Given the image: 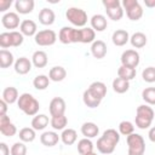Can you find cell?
<instances>
[{"label": "cell", "mask_w": 155, "mask_h": 155, "mask_svg": "<svg viewBox=\"0 0 155 155\" xmlns=\"http://www.w3.org/2000/svg\"><path fill=\"white\" fill-rule=\"evenodd\" d=\"M10 35H11V44L13 47H18L23 44V40H24V35L21 33V31H17V30H11L10 31Z\"/></svg>", "instance_id": "cell-41"}, {"label": "cell", "mask_w": 155, "mask_h": 155, "mask_svg": "<svg viewBox=\"0 0 155 155\" xmlns=\"http://www.w3.org/2000/svg\"><path fill=\"white\" fill-rule=\"evenodd\" d=\"M82 101H84V104L86 107H88V108H97V107H99V104L102 102L101 99H98L93 94H91L87 90L82 94Z\"/></svg>", "instance_id": "cell-36"}, {"label": "cell", "mask_w": 155, "mask_h": 155, "mask_svg": "<svg viewBox=\"0 0 155 155\" xmlns=\"http://www.w3.org/2000/svg\"><path fill=\"white\" fill-rule=\"evenodd\" d=\"M119 133L122 136H130L134 133V126L131 121H121L119 124Z\"/></svg>", "instance_id": "cell-39"}, {"label": "cell", "mask_w": 155, "mask_h": 155, "mask_svg": "<svg viewBox=\"0 0 155 155\" xmlns=\"http://www.w3.org/2000/svg\"><path fill=\"white\" fill-rule=\"evenodd\" d=\"M142 78L145 82H155V67H148L142 71Z\"/></svg>", "instance_id": "cell-42"}, {"label": "cell", "mask_w": 155, "mask_h": 155, "mask_svg": "<svg viewBox=\"0 0 155 155\" xmlns=\"http://www.w3.org/2000/svg\"><path fill=\"white\" fill-rule=\"evenodd\" d=\"M139 53L136 50H126L121 54V65L130 67V68H137L139 64Z\"/></svg>", "instance_id": "cell-9"}, {"label": "cell", "mask_w": 155, "mask_h": 155, "mask_svg": "<svg viewBox=\"0 0 155 155\" xmlns=\"http://www.w3.org/2000/svg\"><path fill=\"white\" fill-rule=\"evenodd\" d=\"M86 155H97L96 153H90V154H86Z\"/></svg>", "instance_id": "cell-52"}, {"label": "cell", "mask_w": 155, "mask_h": 155, "mask_svg": "<svg viewBox=\"0 0 155 155\" xmlns=\"http://www.w3.org/2000/svg\"><path fill=\"white\" fill-rule=\"evenodd\" d=\"M7 105H8V104H7L4 99H1V101H0V115H6Z\"/></svg>", "instance_id": "cell-48"}, {"label": "cell", "mask_w": 155, "mask_h": 155, "mask_svg": "<svg viewBox=\"0 0 155 155\" xmlns=\"http://www.w3.org/2000/svg\"><path fill=\"white\" fill-rule=\"evenodd\" d=\"M78 151L80 155H86L90 153H93V143L90 138H82L78 142Z\"/></svg>", "instance_id": "cell-30"}, {"label": "cell", "mask_w": 155, "mask_h": 155, "mask_svg": "<svg viewBox=\"0 0 155 155\" xmlns=\"http://www.w3.org/2000/svg\"><path fill=\"white\" fill-rule=\"evenodd\" d=\"M81 133L85 138H94L98 136L99 133V127L94 124V122H84L82 126H81Z\"/></svg>", "instance_id": "cell-18"}, {"label": "cell", "mask_w": 155, "mask_h": 155, "mask_svg": "<svg viewBox=\"0 0 155 155\" xmlns=\"http://www.w3.org/2000/svg\"><path fill=\"white\" fill-rule=\"evenodd\" d=\"M11 155H27V145L23 142H16L11 147Z\"/></svg>", "instance_id": "cell-43"}, {"label": "cell", "mask_w": 155, "mask_h": 155, "mask_svg": "<svg viewBox=\"0 0 155 155\" xmlns=\"http://www.w3.org/2000/svg\"><path fill=\"white\" fill-rule=\"evenodd\" d=\"M31 61H29V58L27 57H19L17 58V61L15 62L13 67H15V71L19 75H25L31 70Z\"/></svg>", "instance_id": "cell-12"}, {"label": "cell", "mask_w": 155, "mask_h": 155, "mask_svg": "<svg viewBox=\"0 0 155 155\" xmlns=\"http://www.w3.org/2000/svg\"><path fill=\"white\" fill-rule=\"evenodd\" d=\"M130 88V81L127 80H124L121 78H115L113 80V90L116 92V93H125L127 92Z\"/></svg>", "instance_id": "cell-32"}, {"label": "cell", "mask_w": 155, "mask_h": 155, "mask_svg": "<svg viewBox=\"0 0 155 155\" xmlns=\"http://www.w3.org/2000/svg\"><path fill=\"white\" fill-rule=\"evenodd\" d=\"M111 41L115 46H125L130 41V34L125 29H117L113 33Z\"/></svg>", "instance_id": "cell-16"}, {"label": "cell", "mask_w": 155, "mask_h": 155, "mask_svg": "<svg viewBox=\"0 0 155 155\" xmlns=\"http://www.w3.org/2000/svg\"><path fill=\"white\" fill-rule=\"evenodd\" d=\"M107 27H108V22H107L105 16L99 15V13L92 16V18H91V28L94 31H103L104 29H107Z\"/></svg>", "instance_id": "cell-20"}, {"label": "cell", "mask_w": 155, "mask_h": 155, "mask_svg": "<svg viewBox=\"0 0 155 155\" xmlns=\"http://www.w3.org/2000/svg\"><path fill=\"white\" fill-rule=\"evenodd\" d=\"M148 137H149V139H150L153 143H155V126H154V127H151V128L149 130Z\"/></svg>", "instance_id": "cell-50"}, {"label": "cell", "mask_w": 155, "mask_h": 155, "mask_svg": "<svg viewBox=\"0 0 155 155\" xmlns=\"http://www.w3.org/2000/svg\"><path fill=\"white\" fill-rule=\"evenodd\" d=\"M61 139V136H58V133L53 132V131H46L40 136V142L42 145L45 147H54Z\"/></svg>", "instance_id": "cell-15"}, {"label": "cell", "mask_w": 155, "mask_h": 155, "mask_svg": "<svg viewBox=\"0 0 155 155\" xmlns=\"http://www.w3.org/2000/svg\"><path fill=\"white\" fill-rule=\"evenodd\" d=\"M78 139V133L73 128H65L63 130L62 134H61V140L65 144V145H71L76 142Z\"/></svg>", "instance_id": "cell-29"}, {"label": "cell", "mask_w": 155, "mask_h": 155, "mask_svg": "<svg viewBox=\"0 0 155 155\" xmlns=\"http://www.w3.org/2000/svg\"><path fill=\"white\" fill-rule=\"evenodd\" d=\"M56 19V15L54 12L48 8V7H44L42 10H40L39 12V22L44 25H51L54 23Z\"/></svg>", "instance_id": "cell-19"}, {"label": "cell", "mask_w": 155, "mask_h": 155, "mask_svg": "<svg viewBox=\"0 0 155 155\" xmlns=\"http://www.w3.org/2000/svg\"><path fill=\"white\" fill-rule=\"evenodd\" d=\"M136 69L134 68H130V67H125V65H121L119 69H117V78H121L124 80H127V81H131L136 78Z\"/></svg>", "instance_id": "cell-31"}, {"label": "cell", "mask_w": 155, "mask_h": 155, "mask_svg": "<svg viewBox=\"0 0 155 155\" xmlns=\"http://www.w3.org/2000/svg\"><path fill=\"white\" fill-rule=\"evenodd\" d=\"M1 23L6 29H16L21 25L19 16L16 12H6L1 17Z\"/></svg>", "instance_id": "cell-11"}, {"label": "cell", "mask_w": 155, "mask_h": 155, "mask_svg": "<svg viewBox=\"0 0 155 155\" xmlns=\"http://www.w3.org/2000/svg\"><path fill=\"white\" fill-rule=\"evenodd\" d=\"M34 40L39 46H52L57 40V34L52 29L39 30L34 36Z\"/></svg>", "instance_id": "cell-7"}, {"label": "cell", "mask_w": 155, "mask_h": 155, "mask_svg": "<svg viewBox=\"0 0 155 155\" xmlns=\"http://www.w3.org/2000/svg\"><path fill=\"white\" fill-rule=\"evenodd\" d=\"M122 8L126 10V15L131 21H139L143 17V7L138 2V0H124Z\"/></svg>", "instance_id": "cell-6"}, {"label": "cell", "mask_w": 155, "mask_h": 155, "mask_svg": "<svg viewBox=\"0 0 155 155\" xmlns=\"http://www.w3.org/2000/svg\"><path fill=\"white\" fill-rule=\"evenodd\" d=\"M144 4H145V6L149 7V8L155 7V0H144Z\"/></svg>", "instance_id": "cell-51"}, {"label": "cell", "mask_w": 155, "mask_h": 155, "mask_svg": "<svg viewBox=\"0 0 155 155\" xmlns=\"http://www.w3.org/2000/svg\"><path fill=\"white\" fill-rule=\"evenodd\" d=\"M34 6H35V2L34 0H17L15 2V7H16V11L21 15H27V13H30L33 10H34Z\"/></svg>", "instance_id": "cell-21"}, {"label": "cell", "mask_w": 155, "mask_h": 155, "mask_svg": "<svg viewBox=\"0 0 155 155\" xmlns=\"http://www.w3.org/2000/svg\"><path fill=\"white\" fill-rule=\"evenodd\" d=\"M47 53L45 51H41V50H38L33 53L31 56V63L35 68H45L47 65Z\"/></svg>", "instance_id": "cell-23"}, {"label": "cell", "mask_w": 155, "mask_h": 155, "mask_svg": "<svg viewBox=\"0 0 155 155\" xmlns=\"http://www.w3.org/2000/svg\"><path fill=\"white\" fill-rule=\"evenodd\" d=\"M11 154V149L7 147L6 143L1 142L0 143V155H10Z\"/></svg>", "instance_id": "cell-47"}, {"label": "cell", "mask_w": 155, "mask_h": 155, "mask_svg": "<svg viewBox=\"0 0 155 155\" xmlns=\"http://www.w3.org/2000/svg\"><path fill=\"white\" fill-rule=\"evenodd\" d=\"M142 98L145 103L155 105V87H147L142 91Z\"/></svg>", "instance_id": "cell-37"}, {"label": "cell", "mask_w": 155, "mask_h": 155, "mask_svg": "<svg viewBox=\"0 0 155 155\" xmlns=\"http://www.w3.org/2000/svg\"><path fill=\"white\" fill-rule=\"evenodd\" d=\"M107 16L111 19V21H120L124 16V8L122 6H117V7H113V8H107Z\"/></svg>", "instance_id": "cell-38"}, {"label": "cell", "mask_w": 155, "mask_h": 155, "mask_svg": "<svg viewBox=\"0 0 155 155\" xmlns=\"http://www.w3.org/2000/svg\"><path fill=\"white\" fill-rule=\"evenodd\" d=\"M8 122H11V121H10V117L7 115H0V126L6 125Z\"/></svg>", "instance_id": "cell-49"}, {"label": "cell", "mask_w": 155, "mask_h": 155, "mask_svg": "<svg viewBox=\"0 0 155 155\" xmlns=\"http://www.w3.org/2000/svg\"><path fill=\"white\" fill-rule=\"evenodd\" d=\"M155 113L151 107L142 104L136 110V126L140 130L149 128L153 120H154Z\"/></svg>", "instance_id": "cell-3"}, {"label": "cell", "mask_w": 155, "mask_h": 155, "mask_svg": "<svg viewBox=\"0 0 155 155\" xmlns=\"http://www.w3.org/2000/svg\"><path fill=\"white\" fill-rule=\"evenodd\" d=\"M67 76V70L65 68L61 67V65H56V67H52L48 71V78L51 81H54V82H59V81H63Z\"/></svg>", "instance_id": "cell-24"}, {"label": "cell", "mask_w": 155, "mask_h": 155, "mask_svg": "<svg viewBox=\"0 0 155 155\" xmlns=\"http://www.w3.org/2000/svg\"><path fill=\"white\" fill-rule=\"evenodd\" d=\"M65 101L62 97H54L51 99L50 105H48V110L51 116H59V115H64L65 113Z\"/></svg>", "instance_id": "cell-10"}, {"label": "cell", "mask_w": 155, "mask_h": 155, "mask_svg": "<svg viewBox=\"0 0 155 155\" xmlns=\"http://www.w3.org/2000/svg\"><path fill=\"white\" fill-rule=\"evenodd\" d=\"M19 96H18V91L16 87L13 86H8L2 91V99L7 103V104H13L18 101Z\"/></svg>", "instance_id": "cell-26"}, {"label": "cell", "mask_w": 155, "mask_h": 155, "mask_svg": "<svg viewBox=\"0 0 155 155\" xmlns=\"http://www.w3.org/2000/svg\"><path fill=\"white\" fill-rule=\"evenodd\" d=\"M65 17L73 25L79 28H85L87 23V13L80 7H69L65 12Z\"/></svg>", "instance_id": "cell-5"}, {"label": "cell", "mask_w": 155, "mask_h": 155, "mask_svg": "<svg viewBox=\"0 0 155 155\" xmlns=\"http://www.w3.org/2000/svg\"><path fill=\"white\" fill-rule=\"evenodd\" d=\"M50 81H51V80H50L48 76H46V75H44V74H40V75H36V76L34 78L33 85H34V87H35L36 90L42 91V90H46V88L48 87Z\"/></svg>", "instance_id": "cell-34"}, {"label": "cell", "mask_w": 155, "mask_h": 155, "mask_svg": "<svg viewBox=\"0 0 155 155\" xmlns=\"http://www.w3.org/2000/svg\"><path fill=\"white\" fill-rule=\"evenodd\" d=\"M126 142L128 145L127 155H144L145 151V142L144 138L138 133H132L126 137Z\"/></svg>", "instance_id": "cell-4"}, {"label": "cell", "mask_w": 155, "mask_h": 155, "mask_svg": "<svg viewBox=\"0 0 155 155\" xmlns=\"http://www.w3.org/2000/svg\"><path fill=\"white\" fill-rule=\"evenodd\" d=\"M96 31L91 27H85L79 29V42L82 44H91L94 41Z\"/></svg>", "instance_id": "cell-22"}, {"label": "cell", "mask_w": 155, "mask_h": 155, "mask_svg": "<svg viewBox=\"0 0 155 155\" xmlns=\"http://www.w3.org/2000/svg\"><path fill=\"white\" fill-rule=\"evenodd\" d=\"M12 64H15L13 54L10 51H7V50L1 48L0 50V68L6 69V68L11 67Z\"/></svg>", "instance_id": "cell-28"}, {"label": "cell", "mask_w": 155, "mask_h": 155, "mask_svg": "<svg viewBox=\"0 0 155 155\" xmlns=\"http://www.w3.org/2000/svg\"><path fill=\"white\" fill-rule=\"evenodd\" d=\"M18 137L21 139V142L23 143H30L35 139L36 134H35V130L33 127H24L19 131L18 133Z\"/></svg>", "instance_id": "cell-33"}, {"label": "cell", "mask_w": 155, "mask_h": 155, "mask_svg": "<svg viewBox=\"0 0 155 155\" xmlns=\"http://www.w3.org/2000/svg\"><path fill=\"white\" fill-rule=\"evenodd\" d=\"M130 42L133 47L136 48H142L147 45L148 42V39H147V35L142 31H136L134 34H132V36H130Z\"/></svg>", "instance_id": "cell-27"}, {"label": "cell", "mask_w": 155, "mask_h": 155, "mask_svg": "<svg viewBox=\"0 0 155 155\" xmlns=\"http://www.w3.org/2000/svg\"><path fill=\"white\" fill-rule=\"evenodd\" d=\"M58 40L64 45L79 42V29H75L73 27H63L59 30Z\"/></svg>", "instance_id": "cell-8"}, {"label": "cell", "mask_w": 155, "mask_h": 155, "mask_svg": "<svg viewBox=\"0 0 155 155\" xmlns=\"http://www.w3.org/2000/svg\"><path fill=\"white\" fill-rule=\"evenodd\" d=\"M0 133L5 137H13L17 133V127L15 126V124L8 122L6 125L0 126Z\"/></svg>", "instance_id": "cell-40"}, {"label": "cell", "mask_w": 155, "mask_h": 155, "mask_svg": "<svg viewBox=\"0 0 155 155\" xmlns=\"http://www.w3.org/2000/svg\"><path fill=\"white\" fill-rule=\"evenodd\" d=\"M0 46H1V48H4V50H6L7 47H11V46H12L10 31H4V33L0 34Z\"/></svg>", "instance_id": "cell-44"}, {"label": "cell", "mask_w": 155, "mask_h": 155, "mask_svg": "<svg viewBox=\"0 0 155 155\" xmlns=\"http://www.w3.org/2000/svg\"><path fill=\"white\" fill-rule=\"evenodd\" d=\"M87 91H88L91 94H93L96 98H98V99L102 101V99L105 97V94H107V86H105V84L102 82V81H94V82H92V84L88 86Z\"/></svg>", "instance_id": "cell-13"}, {"label": "cell", "mask_w": 155, "mask_h": 155, "mask_svg": "<svg viewBox=\"0 0 155 155\" xmlns=\"http://www.w3.org/2000/svg\"><path fill=\"white\" fill-rule=\"evenodd\" d=\"M51 126L53 130L61 131V130H65V126L68 124V119L65 115H59V116H52L51 121H50Z\"/></svg>", "instance_id": "cell-35"}, {"label": "cell", "mask_w": 155, "mask_h": 155, "mask_svg": "<svg viewBox=\"0 0 155 155\" xmlns=\"http://www.w3.org/2000/svg\"><path fill=\"white\" fill-rule=\"evenodd\" d=\"M103 6L107 8H113V7H117V6H121V2L119 0H103L102 1Z\"/></svg>", "instance_id": "cell-45"}, {"label": "cell", "mask_w": 155, "mask_h": 155, "mask_svg": "<svg viewBox=\"0 0 155 155\" xmlns=\"http://www.w3.org/2000/svg\"><path fill=\"white\" fill-rule=\"evenodd\" d=\"M19 31L25 35V36H35L36 33H38V27H36V23L31 19H24L21 22V25H19Z\"/></svg>", "instance_id": "cell-17"}, {"label": "cell", "mask_w": 155, "mask_h": 155, "mask_svg": "<svg viewBox=\"0 0 155 155\" xmlns=\"http://www.w3.org/2000/svg\"><path fill=\"white\" fill-rule=\"evenodd\" d=\"M12 5L11 0H0V12H5Z\"/></svg>", "instance_id": "cell-46"}, {"label": "cell", "mask_w": 155, "mask_h": 155, "mask_svg": "<svg viewBox=\"0 0 155 155\" xmlns=\"http://www.w3.org/2000/svg\"><path fill=\"white\" fill-rule=\"evenodd\" d=\"M91 53L97 59L104 58L107 54V44L103 40H94L91 45Z\"/></svg>", "instance_id": "cell-14"}, {"label": "cell", "mask_w": 155, "mask_h": 155, "mask_svg": "<svg viewBox=\"0 0 155 155\" xmlns=\"http://www.w3.org/2000/svg\"><path fill=\"white\" fill-rule=\"evenodd\" d=\"M18 108L28 116H35L38 115V111L40 109L39 102L30 94V93H22L17 101Z\"/></svg>", "instance_id": "cell-2"}, {"label": "cell", "mask_w": 155, "mask_h": 155, "mask_svg": "<svg viewBox=\"0 0 155 155\" xmlns=\"http://www.w3.org/2000/svg\"><path fill=\"white\" fill-rule=\"evenodd\" d=\"M48 125V116L45 114H38L31 120V127L35 131H42Z\"/></svg>", "instance_id": "cell-25"}, {"label": "cell", "mask_w": 155, "mask_h": 155, "mask_svg": "<svg viewBox=\"0 0 155 155\" xmlns=\"http://www.w3.org/2000/svg\"><path fill=\"white\" fill-rule=\"evenodd\" d=\"M120 142V133L114 128H108L103 132L97 140V149L101 154L109 155L115 150L116 144Z\"/></svg>", "instance_id": "cell-1"}]
</instances>
